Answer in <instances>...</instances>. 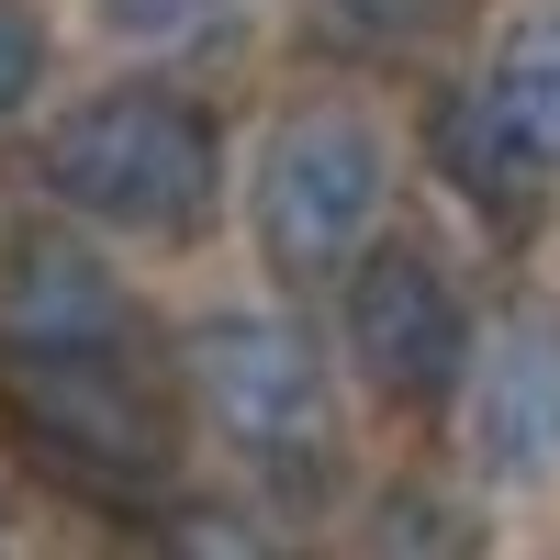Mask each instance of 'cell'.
Masks as SVG:
<instances>
[{"label": "cell", "mask_w": 560, "mask_h": 560, "mask_svg": "<svg viewBox=\"0 0 560 560\" xmlns=\"http://www.w3.org/2000/svg\"><path fill=\"white\" fill-rule=\"evenodd\" d=\"M45 191L79 224L191 247L213 224V202H224V135H213L202 102H179L168 79H124V90H90L79 113H57V135H45Z\"/></svg>", "instance_id": "cell-1"}, {"label": "cell", "mask_w": 560, "mask_h": 560, "mask_svg": "<svg viewBox=\"0 0 560 560\" xmlns=\"http://www.w3.org/2000/svg\"><path fill=\"white\" fill-rule=\"evenodd\" d=\"M0 415L79 493H168V404L124 370V348H12Z\"/></svg>", "instance_id": "cell-2"}, {"label": "cell", "mask_w": 560, "mask_h": 560, "mask_svg": "<svg viewBox=\"0 0 560 560\" xmlns=\"http://www.w3.org/2000/svg\"><path fill=\"white\" fill-rule=\"evenodd\" d=\"M179 370H191L202 415L224 427V448L269 459V471H325L337 459V382H325V348L292 314H202L179 337Z\"/></svg>", "instance_id": "cell-3"}, {"label": "cell", "mask_w": 560, "mask_h": 560, "mask_svg": "<svg viewBox=\"0 0 560 560\" xmlns=\"http://www.w3.org/2000/svg\"><path fill=\"white\" fill-rule=\"evenodd\" d=\"M382 202H393V147L359 113L314 102V113H292L269 135V158H258V236H269V258L292 280H337L370 247Z\"/></svg>", "instance_id": "cell-4"}, {"label": "cell", "mask_w": 560, "mask_h": 560, "mask_svg": "<svg viewBox=\"0 0 560 560\" xmlns=\"http://www.w3.org/2000/svg\"><path fill=\"white\" fill-rule=\"evenodd\" d=\"M348 359L382 404H448L471 370V303L438 247H359L348 258Z\"/></svg>", "instance_id": "cell-5"}, {"label": "cell", "mask_w": 560, "mask_h": 560, "mask_svg": "<svg viewBox=\"0 0 560 560\" xmlns=\"http://www.w3.org/2000/svg\"><path fill=\"white\" fill-rule=\"evenodd\" d=\"M471 393V459L493 482H549L560 471V314H504L459 370Z\"/></svg>", "instance_id": "cell-6"}, {"label": "cell", "mask_w": 560, "mask_h": 560, "mask_svg": "<svg viewBox=\"0 0 560 560\" xmlns=\"http://www.w3.org/2000/svg\"><path fill=\"white\" fill-rule=\"evenodd\" d=\"M0 337L12 348H124L135 303L68 224H34V236H12V258H0Z\"/></svg>", "instance_id": "cell-7"}, {"label": "cell", "mask_w": 560, "mask_h": 560, "mask_svg": "<svg viewBox=\"0 0 560 560\" xmlns=\"http://www.w3.org/2000/svg\"><path fill=\"white\" fill-rule=\"evenodd\" d=\"M438 168H448V191L482 202L493 224H527L538 179H549V158L493 113V90H448V102H438Z\"/></svg>", "instance_id": "cell-8"}, {"label": "cell", "mask_w": 560, "mask_h": 560, "mask_svg": "<svg viewBox=\"0 0 560 560\" xmlns=\"http://www.w3.org/2000/svg\"><path fill=\"white\" fill-rule=\"evenodd\" d=\"M493 113L527 135V147L560 168V0H527L516 23H504V45H493Z\"/></svg>", "instance_id": "cell-9"}, {"label": "cell", "mask_w": 560, "mask_h": 560, "mask_svg": "<svg viewBox=\"0 0 560 560\" xmlns=\"http://www.w3.org/2000/svg\"><path fill=\"white\" fill-rule=\"evenodd\" d=\"M90 23L135 57H202V45H224L236 0H90Z\"/></svg>", "instance_id": "cell-10"}, {"label": "cell", "mask_w": 560, "mask_h": 560, "mask_svg": "<svg viewBox=\"0 0 560 560\" xmlns=\"http://www.w3.org/2000/svg\"><path fill=\"white\" fill-rule=\"evenodd\" d=\"M448 12H459V0H325V23H337L348 45H370V57H404V45H427Z\"/></svg>", "instance_id": "cell-11"}, {"label": "cell", "mask_w": 560, "mask_h": 560, "mask_svg": "<svg viewBox=\"0 0 560 560\" xmlns=\"http://www.w3.org/2000/svg\"><path fill=\"white\" fill-rule=\"evenodd\" d=\"M34 79H45V34H34L23 0H0V124L34 102Z\"/></svg>", "instance_id": "cell-12"}, {"label": "cell", "mask_w": 560, "mask_h": 560, "mask_svg": "<svg viewBox=\"0 0 560 560\" xmlns=\"http://www.w3.org/2000/svg\"><path fill=\"white\" fill-rule=\"evenodd\" d=\"M370 538H382V549H415V538L438 549V538H448V549H459V538H471V516H459V504H427V493H393Z\"/></svg>", "instance_id": "cell-13"}, {"label": "cell", "mask_w": 560, "mask_h": 560, "mask_svg": "<svg viewBox=\"0 0 560 560\" xmlns=\"http://www.w3.org/2000/svg\"><path fill=\"white\" fill-rule=\"evenodd\" d=\"M158 538H191V549H258V516H247V504H179V516H158Z\"/></svg>", "instance_id": "cell-14"}]
</instances>
